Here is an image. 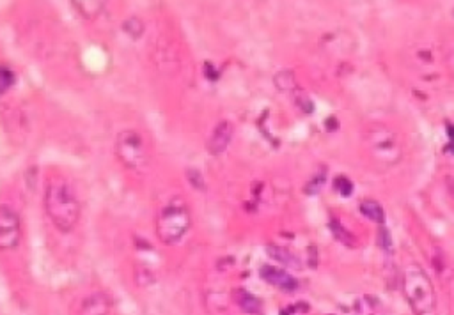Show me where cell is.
<instances>
[{"label": "cell", "instance_id": "cell-6", "mask_svg": "<svg viewBox=\"0 0 454 315\" xmlns=\"http://www.w3.org/2000/svg\"><path fill=\"white\" fill-rule=\"evenodd\" d=\"M233 136H235V126H233L231 121L223 119L213 128L211 135L206 142V149L211 156H220L229 147V143L233 142Z\"/></svg>", "mask_w": 454, "mask_h": 315}, {"label": "cell", "instance_id": "cell-14", "mask_svg": "<svg viewBox=\"0 0 454 315\" xmlns=\"http://www.w3.org/2000/svg\"><path fill=\"white\" fill-rule=\"evenodd\" d=\"M274 83L281 93H291V90L296 89V78L295 73L289 71V69H284V71H279L277 75L274 76Z\"/></svg>", "mask_w": 454, "mask_h": 315}, {"label": "cell", "instance_id": "cell-19", "mask_svg": "<svg viewBox=\"0 0 454 315\" xmlns=\"http://www.w3.org/2000/svg\"><path fill=\"white\" fill-rule=\"evenodd\" d=\"M447 188H449L450 198H453V202H454V176H453V177H449V179H447Z\"/></svg>", "mask_w": 454, "mask_h": 315}, {"label": "cell", "instance_id": "cell-13", "mask_svg": "<svg viewBox=\"0 0 454 315\" xmlns=\"http://www.w3.org/2000/svg\"><path fill=\"white\" fill-rule=\"evenodd\" d=\"M268 255H270L272 258H275L277 262H282L284 266H288V268H300L298 258H296L291 251L286 250V248L268 246Z\"/></svg>", "mask_w": 454, "mask_h": 315}, {"label": "cell", "instance_id": "cell-3", "mask_svg": "<svg viewBox=\"0 0 454 315\" xmlns=\"http://www.w3.org/2000/svg\"><path fill=\"white\" fill-rule=\"evenodd\" d=\"M192 227V213L181 195H174L156 216V236L167 246L180 243Z\"/></svg>", "mask_w": 454, "mask_h": 315}, {"label": "cell", "instance_id": "cell-7", "mask_svg": "<svg viewBox=\"0 0 454 315\" xmlns=\"http://www.w3.org/2000/svg\"><path fill=\"white\" fill-rule=\"evenodd\" d=\"M260 275L264 282L277 287L282 292H295V290L298 289V282H296L295 276H291L286 269L277 268V266H263V268L260 269Z\"/></svg>", "mask_w": 454, "mask_h": 315}, {"label": "cell", "instance_id": "cell-5", "mask_svg": "<svg viewBox=\"0 0 454 315\" xmlns=\"http://www.w3.org/2000/svg\"><path fill=\"white\" fill-rule=\"evenodd\" d=\"M22 243V220L8 204H0V250H15Z\"/></svg>", "mask_w": 454, "mask_h": 315}, {"label": "cell", "instance_id": "cell-16", "mask_svg": "<svg viewBox=\"0 0 454 315\" xmlns=\"http://www.w3.org/2000/svg\"><path fill=\"white\" fill-rule=\"evenodd\" d=\"M187 174H188V181H190V184H194L197 190H202V188H204V181H202V176L199 170L188 169Z\"/></svg>", "mask_w": 454, "mask_h": 315}, {"label": "cell", "instance_id": "cell-12", "mask_svg": "<svg viewBox=\"0 0 454 315\" xmlns=\"http://www.w3.org/2000/svg\"><path fill=\"white\" fill-rule=\"evenodd\" d=\"M121 29H123V32L127 34L128 37H132V40H141L146 32L144 22H142L139 16H130V18L124 20Z\"/></svg>", "mask_w": 454, "mask_h": 315}, {"label": "cell", "instance_id": "cell-17", "mask_svg": "<svg viewBox=\"0 0 454 315\" xmlns=\"http://www.w3.org/2000/svg\"><path fill=\"white\" fill-rule=\"evenodd\" d=\"M204 75L209 76V80H216V78H219V75H216L215 69H213L211 62H206V66H204Z\"/></svg>", "mask_w": 454, "mask_h": 315}, {"label": "cell", "instance_id": "cell-1", "mask_svg": "<svg viewBox=\"0 0 454 315\" xmlns=\"http://www.w3.org/2000/svg\"><path fill=\"white\" fill-rule=\"evenodd\" d=\"M45 211L61 234H69L80 222L82 206L71 184L62 177H52L45 186Z\"/></svg>", "mask_w": 454, "mask_h": 315}, {"label": "cell", "instance_id": "cell-9", "mask_svg": "<svg viewBox=\"0 0 454 315\" xmlns=\"http://www.w3.org/2000/svg\"><path fill=\"white\" fill-rule=\"evenodd\" d=\"M233 297H235L236 304H238V308L242 311L250 315H261V301L254 294H250L249 290L236 289Z\"/></svg>", "mask_w": 454, "mask_h": 315}, {"label": "cell", "instance_id": "cell-18", "mask_svg": "<svg viewBox=\"0 0 454 315\" xmlns=\"http://www.w3.org/2000/svg\"><path fill=\"white\" fill-rule=\"evenodd\" d=\"M447 68H449V73L454 76V47L453 50L447 52Z\"/></svg>", "mask_w": 454, "mask_h": 315}, {"label": "cell", "instance_id": "cell-10", "mask_svg": "<svg viewBox=\"0 0 454 315\" xmlns=\"http://www.w3.org/2000/svg\"><path fill=\"white\" fill-rule=\"evenodd\" d=\"M73 6L80 13V16L89 22L96 20L105 9V2H100V0H78V2H73Z\"/></svg>", "mask_w": 454, "mask_h": 315}, {"label": "cell", "instance_id": "cell-8", "mask_svg": "<svg viewBox=\"0 0 454 315\" xmlns=\"http://www.w3.org/2000/svg\"><path fill=\"white\" fill-rule=\"evenodd\" d=\"M112 301L105 292H91L89 296L83 297L80 304L78 315H110Z\"/></svg>", "mask_w": 454, "mask_h": 315}, {"label": "cell", "instance_id": "cell-4", "mask_svg": "<svg viewBox=\"0 0 454 315\" xmlns=\"http://www.w3.org/2000/svg\"><path fill=\"white\" fill-rule=\"evenodd\" d=\"M116 158L128 170H139L148 162L144 138L135 129H124L116 138Z\"/></svg>", "mask_w": 454, "mask_h": 315}, {"label": "cell", "instance_id": "cell-11", "mask_svg": "<svg viewBox=\"0 0 454 315\" xmlns=\"http://www.w3.org/2000/svg\"><path fill=\"white\" fill-rule=\"evenodd\" d=\"M361 213L366 218L373 220L375 223L385 222V211H383L382 206L376 201H373V198H366V201L361 202Z\"/></svg>", "mask_w": 454, "mask_h": 315}, {"label": "cell", "instance_id": "cell-2", "mask_svg": "<svg viewBox=\"0 0 454 315\" xmlns=\"http://www.w3.org/2000/svg\"><path fill=\"white\" fill-rule=\"evenodd\" d=\"M401 289L408 307L415 315H429L435 310L436 294L428 273L417 264L408 262L401 271Z\"/></svg>", "mask_w": 454, "mask_h": 315}, {"label": "cell", "instance_id": "cell-15", "mask_svg": "<svg viewBox=\"0 0 454 315\" xmlns=\"http://www.w3.org/2000/svg\"><path fill=\"white\" fill-rule=\"evenodd\" d=\"M16 82V75L13 69L6 64H0V96H4L6 93L13 89Z\"/></svg>", "mask_w": 454, "mask_h": 315}]
</instances>
